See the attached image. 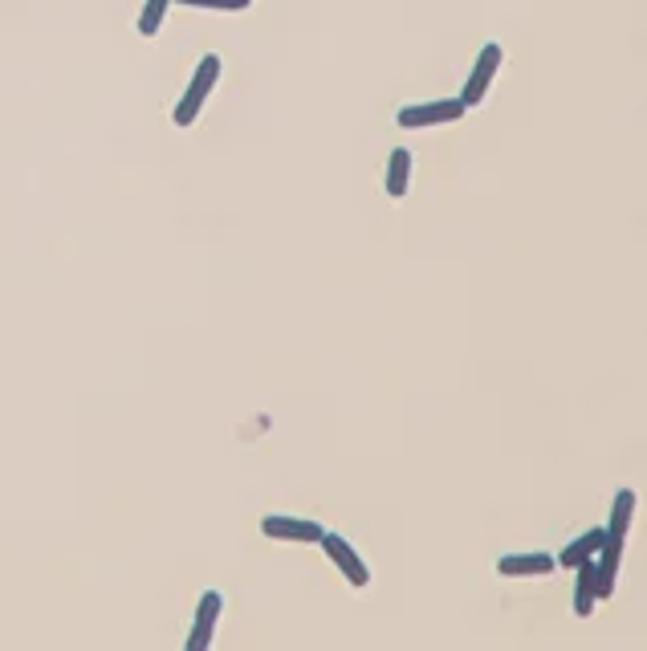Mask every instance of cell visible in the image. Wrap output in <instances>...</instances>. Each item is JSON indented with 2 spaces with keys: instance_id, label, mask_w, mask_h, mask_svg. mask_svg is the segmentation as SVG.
I'll use <instances>...</instances> for the list:
<instances>
[{
  "instance_id": "1",
  "label": "cell",
  "mask_w": 647,
  "mask_h": 651,
  "mask_svg": "<svg viewBox=\"0 0 647 651\" xmlns=\"http://www.w3.org/2000/svg\"><path fill=\"white\" fill-rule=\"evenodd\" d=\"M631 517H635V489H619L611 501V517L603 525V546L595 554V590H599V603L615 595V582H619V566H623V546L631 534Z\"/></svg>"
},
{
  "instance_id": "2",
  "label": "cell",
  "mask_w": 647,
  "mask_h": 651,
  "mask_svg": "<svg viewBox=\"0 0 647 651\" xmlns=\"http://www.w3.org/2000/svg\"><path fill=\"white\" fill-rule=\"evenodd\" d=\"M220 70H224L220 53H204L200 62H196L188 90L180 94V102H175V110H171V118H175V127H180V131H188L196 118H200V110L208 106V98H212V90H216V82H220Z\"/></svg>"
},
{
  "instance_id": "3",
  "label": "cell",
  "mask_w": 647,
  "mask_h": 651,
  "mask_svg": "<svg viewBox=\"0 0 647 651\" xmlns=\"http://www.w3.org/2000/svg\"><path fill=\"white\" fill-rule=\"evenodd\" d=\"M468 114L460 98H428V102H407L395 110V123L403 131H432V127H452Z\"/></svg>"
},
{
  "instance_id": "4",
  "label": "cell",
  "mask_w": 647,
  "mask_h": 651,
  "mask_svg": "<svg viewBox=\"0 0 647 651\" xmlns=\"http://www.w3.org/2000/svg\"><path fill=\"white\" fill-rule=\"evenodd\" d=\"M261 534L273 542H298V546H318V538L326 534V525L314 517H298V513H265L261 517Z\"/></svg>"
},
{
  "instance_id": "5",
  "label": "cell",
  "mask_w": 647,
  "mask_h": 651,
  "mask_svg": "<svg viewBox=\"0 0 647 651\" xmlns=\"http://www.w3.org/2000/svg\"><path fill=\"white\" fill-rule=\"evenodd\" d=\"M501 62H505V49H501V41H489V45H481L477 62H473V74H468V82H464V90H460V102H464L468 110L485 102V94L493 90V78H497Z\"/></svg>"
},
{
  "instance_id": "6",
  "label": "cell",
  "mask_w": 647,
  "mask_h": 651,
  "mask_svg": "<svg viewBox=\"0 0 647 651\" xmlns=\"http://www.w3.org/2000/svg\"><path fill=\"white\" fill-rule=\"evenodd\" d=\"M318 546H322V554L342 570V578L350 582V586H371V566L363 562V554L355 550V546H350L342 534H330V529H326V534L318 538Z\"/></svg>"
},
{
  "instance_id": "7",
  "label": "cell",
  "mask_w": 647,
  "mask_h": 651,
  "mask_svg": "<svg viewBox=\"0 0 647 651\" xmlns=\"http://www.w3.org/2000/svg\"><path fill=\"white\" fill-rule=\"evenodd\" d=\"M220 611H224V595H220V590H204V595H200V607H196V619H192L188 651H208V647H212Z\"/></svg>"
},
{
  "instance_id": "8",
  "label": "cell",
  "mask_w": 647,
  "mask_h": 651,
  "mask_svg": "<svg viewBox=\"0 0 647 651\" xmlns=\"http://www.w3.org/2000/svg\"><path fill=\"white\" fill-rule=\"evenodd\" d=\"M558 570V558L546 550H525V554H501L497 574L501 578H546Z\"/></svg>"
},
{
  "instance_id": "9",
  "label": "cell",
  "mask_w": 647,
  "mask_h": 651,
  "mask_svg": "<svg viewBox=\"0 0 647 651\" xmlns=\"http://www.w3.org/2000/svg\"><path fill=\"white\" fill-rule=\"evenodd\" d=\"M599 607V590H595V558H586L574 566V615L591 619Z\"/></svg>"
},
{
  "instance_id": "10",
  "label": "cell",
  "mask_w": 647,
  "mask_h": 651,
  "mask_svg": "<svg viewBox=\"0 0 647 651\" xmlns=\"http://www.w3.org/2000/svg\"><path fill=\"white\" fill-rule=\"evenodd\" d=\"M599 546H603V525H591V529H586V534H578L574 542H566V546H562V554H554V558H558V566L574 570L578 562L595 558V554H599Z\"/></svg>"
},
{
  "instance_id": "11",
  "label": "cell",
  "mask_w": 647,
  "mask_h": 651,
  "mask_svg": "<svg viewBox=\"0 0 647 651\" xmlns=\"http://www.w3.org/2000/svg\"><path fill=\"white\" fill-rule=\"evenodd\" d=\"M383 188L391 200H403L407 188H411V151L407 147H395L387 155V175H383Z\"/></svg>"
},
{
  "instance_id": "12",
  "label": "cell",
  "mask_w": 647,
  "mask_h": 651,
  "mask_svg": "<svg viewBox=\"0 0 647 651\" xmlns=\"http://www.w3.org/2000/svg\"><path fill=\"white\" fill-rule=\"evenodd\" d=\"M167 9H171V0H143V13H139V33L143 37H155L159 29H163V21H167Z\"/></svg>"
},
{
  "instance_id": "13",
  "label": "cell",
  "mask_w": 647,
  "mask_h": 651,
  "mask_svg": "<svg viewBox=\"0 0 647 651\" xmlns=\"http://www.w3.org/2000/svg\"><path fill=\"white\" fill-rule=\"evenodd\" d=\"M171 5H188V9H216V13H245L253 0H171Z\"/></svg>"
}]
</instances>
